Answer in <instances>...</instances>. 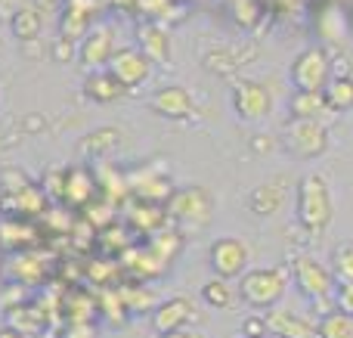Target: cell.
I'll return each instance as SVG.
<instances>
[{"instance_id": "obj_39", "label": "cell", "mask_w": 353, "mask_h": 338, "mask_svg": "<svg viewBox=\"0 0 353 338\" xmlns=\"http://www.w3.org/2000/svg\"><path fill=\"white\" fill-rule=\"evenodd\" d=\"M245 338H276V335H270V332H261V335H245Z\"/></svg>"}, {"instance_id": "obj_22", "label": "cell", "mask_w": 353, "mask_h": 338, "mask_svg": "<svg viewBox=\"0 0 353 338\" xmlns=\"http://www.w3.org/2000/svg\"><path fill=\"white\" fill-rule=\"evenodd\" d=\"M93 177H97V190H99V196L105 199V202H121L124 196H128V180L121 177V174L115 171V168H109V165H103L99 168L97 174H93Z\"/></svg>"}, {"instance_id": "obj_35", "label": "cell", "mask_w": 353, "mask_h": 338, "mask_svg": "<svg viewBox=\"0 0 353 338\" xmlns=\"http://www.w3.org/2000/svg\"><path fill=\"white\" fill-rule=\"evenodd\" d=\"M43 196L62 199V171H50V174H47V186H43Z\"/></svg>"}, {"instance_id": "obj_25", "label": "cell", "mask_w": 353, "mask_h": 338, "mask_svg": "<svg viewBox=\"0 0 353 338\" xmlns=\"http://www.w3.org/2000/svg\"><path fill=\"white\" fill-rule=\"evenodd\" d=\"M10 28L19 41H34L41 34V16L34 6H19L16 12H10Z\"/></svg>"}, {"instance_id": "obj_9", "label": "cell", "mask_w": 353, "mask_h": 338, "mask_svg": "<svg viewBox=\"0 0 353 338\" xmlns=\"http://www.w3.org/2000/svg\"><path fill=\"white\" fill-rule=\"evenodd\" d=\"M288 143L301 159H316L329 149V130L319 124V118H298L288 130Z\"/></svg>"}, {"instance_id": "obj_27", "label": "cell", "mask_w": 353, "mask_h": 338, "mask_svg": "<svg viewBox=\"0 0 353 338\" xmlns=\"http://www.w3.org/2000/svg\"><path fill=\"white\" fill-rule=\"evenodd\" d=\"M201 298H205V301L211 304V308L223 310V308H230V304H232V298H236V292H232L230 279H223V277H214V279H208V283H205V289H201Z\"/></svg>"}, {"instance_id": "obj_18", "label": "cell", "mask_w": 353, "mask_h": 338, "mask_svg": "<svg viewBox=\"0 0 353 338\" xmlns=\"http://www.w3.org/2000/svg\"><path fill=\"white\" fill-rule=\"evenodd\" d=\"M165 217H168V215L161 211V205H159V202H146V199L134 202V205H130V211H128L130 227L140 230V233H146V236H152L155 230H161Z\"/></svg>"}, {"instance_id": "obj_31", "label": "cell", "mask_w": 353, "mask_h": 338, "mask_svg": "<svg viewBox=\"0 0 353 338\" xmlns=\"http://www.w3.org/2000/svg\"><path fill=\"white\" fill-rule=\"evenodd\" d=\"M115 143H118V130H97V134L87 137L81 149L87 155H105L109 149H115Z\"/></svg>"}, {"instance_id": "obj_17", "label": "cell", "mask_w": 353, "mask_h": 338, "mask_svg": "<svg viewBox=\"0 0 353 338\" xmlns=\"http://www.w3.org/2000/svg\"><path fill=\"white\" fill-rule=\"evenodd\" d=\"M3 208L12 211L16 217H34L47 211V196L37 186H22L19 192H3Z\"/></svg>"}, {"instance_id": "obj_38", "label": "cell", "mask_w": 353, "mask_h": 338, "mask_svg": "<svg viewBox=\"0 0 353 338\" xmlns=\"http://www.w3.org/2000/svg\"><path fill=\"white\" fill-rule=\"evenodd\" d=\"M0 338H25V332H19L16 326H6V329H0Z\"/></svg>"}, {"instance_id": "obj_24", "label": "cell", "mask_w": 353, "mask_h": 338, "mask_svg": "<svg viewBox=\"0 0 353 338\" xmlns=\"http://www.w3.org/2000/svg\"><path fill=\"white\" fill-rule=\"evenodd\" d=\"M84 90H87V97L97 99V103H112V99H118L124 93V87L118 84L109 72H97V74H90V78H87Z\"/></svg>"}, {"instance_id": "obj_19", "label": "cell", "mask_w": 353, "mask_h": 338, "mask_svg": "<svg viewBox=\"0 0 353 338\" xmlns=\"http://www.w3.org/2000/svg\"><path fill=\"white\" fill-rule=\"evenodd\" d=\"M316 338H353V317L332 308L316 320Z\"/></svg>"}, {"instance_id": "obj_3", "label": "cell", "mask_w": 353, "mask_h": 338, "mask_svg": "<svg viewBox=\"0 0 353 338\" xmlns=\"http://www.w3.org/2000/svg\"><path fill=\"white\" fill-rule=\"evenodd\" d=\"M288 279H292L288 267H257V270L242 273V279H239V295L254 310L276 308V304L282 301V295H285Z\"/></svg>"}, {"instance_id": "obj_29", "label": "cell", "mask_w": 353, "mask_h": 338, "mask_svg": "<svg viewBox=\"0 0 353 338\" xmlns=\"http://www.w3.org/2000/svg\"><path fill=\"white\" fill-rule=\"evenodd\" d=\"M332 277H335V283L353 279V242H344V246L335 248V258H332Z\"/></svg>"}, {"instance_id": "obj_4", "label": "cell", "mask_w": 353, "mask_h": 338, "mask_svg": "<svg viewBox=\"0 0 353 338\" xmlns=\"http://www.w3.org/2000/svg\"><path fill=\"white\" fill-rule=\"evenodd\" d=\"M165 215L176 217L186 223H205L214 211V196L205 186H186V190H174L165 199Z\"/></svg>"}, {"instance_id": "obj_32", "label": "cell", "mask_w": 353, "mask_h": 338, "mask_svg": "<svg viewBox=\"0 0 353 338\" xmlns=\"http://www.w3.org/2000/svg\"><path fill=\"white\" fill-rule=\"evenodd\" d=\"M99 246L105 248V252H124V248L130 246V233L124 227H109V223H105L103 227V236H99Z\"/></svg>"}, {"instance_id": "obj_1", "label": "cell", "mask_w": 353, "mask_h": 338, "mask_svg": "<svg viewBox=\"0 0 353 338\" xmlns=\"http://www.w3.org/2000/svg\"><path fill=\"white\" fill-rule=\"evenodd\" d=\"M288 273H292L294 286H298L301 295L313 304V310H316L319 317L335 308V277H332L329 267H323L316 258H310V255H298Z\"/></svg>"}, {"instance_id": "obj_20", "label": "cell", "mask_w": 353, "mask_h": 338, "mask_svg": "<svg viewBox=\"0 0 353 338\" xmlns=\"http://www.w3.org/2000/svg\"><path fill=\"white\" fill-rule=\"evenodd\" d=\"M323 99H325V109H332V112H350L353 109V78L325 81Z\"/></svg>"}, {"instance_id": "obj_5", "label": "cell", "mask_w": 353, "mask_h": 338, "mask_svg": "<svg viewBox=\"0 0 353 338\" xmlns=\"http://www.w3.org/2000/svg\"><path fill=\"white\" fill-rule=\"evenodd\" d=\"M105 66H109V74L124 87V90L146 84L149 74H152V59H149L143 50H134V47L112 53Z\"/></svg>"}, {"instance_id": "obj_13", "label": "cell", "mask_w": 353, "mask_h": 338, "mask_svg": "<svg viewBox=\"0 0 353 338\" xmlns=\"http://www.w3.org/2000/svg\"><path fill=\"white\" fill-rule=\"evenodd\" d=\"M152 109L159 112L161 118H174V121H180V118H189L192 115V93L186 90V87H161L159 93H152Z\"/></svg>"}, {"instance_id": "obj_37", "label": "cell", "mask_w": 353, "mask_h": 338, "mask_svg": "<svg viewBox=\"0 0 353 338\" xmlns=\"http://www.w3.org/2000/svg\"><path fill=\"white\" fill-rule=\"evenodd\" d=\"M159 338H199V332L186 326H176V329H168V332H159Z\"/></svg>"}, {"instance_id": "obj_23", "label": "cell", "mask_w": 353, "mask_h": 338, "mask_svg": "<svg viewBox=\"0 0 353 338\" xmlns=\"http://www.w3.org/2000/svg\"><path fill=\"white\" fill-rule=\"evenodd\" d=\"M294 118H319L325 109V99H323V90H294L292 103H288Z\"/></svg>"}, {"instance_id": "obj_14", "label": "cell", "mask_w": 353, "mask_h": 338, "mask_svg": "<svg viewBox=\"0 0 353 338\" xmlns=\"http://www.w3.org/2000/svg\"><path fill=\"white\" fill-rule=\"evenodd\" d=\"M37 242V227L22 217H3L0 221V252H25Z\"/></svg>"}, {"instance_id": "obj_6", "label": "cell", "mask_w": 353, "mask_h": 338, "mask_svg": "<svg viewBox=\"0 0 353 338\" xmlns=\"http://www.w3.org/2000/svg\"><path fill=\"white\" fill-rule=\"evenodd\" d=\"M208 261H211L217 277L236 279V277H242L245 267H248V246H245L242 239H236V236H223V239H217L211 246Z\"/></svg>"}, {"instance_id": "obj_10", "label": "cell", "mask_w": 353, "mask_h": 338, "mask_svg": "<svg viewBox=\"0 0 353 338\" xmlns=\"http://www.w3.org/2000/svg\"><path fill=\"white\" fill-rule=\"evenodd\" d=\"M263 329L276 338H316V320L301 317L294 310H279V308H267Z\"/></svg>"}, {"instance_id": "obj_11", "label": "cell", "mask_w": 353, "mask_h": 338, "mask_svg": "<svg viewBox=\"0 0 353 338\" xmlns=\"http://www.w3.org/2000/svg\"><path fill=\"white\" fill-rule=\"evenodd\" d=\"M128 190L137 192V199H146V202H159L161 205L174 192V186H171V180H168V174L155 165V168H140L137 174H130Z\"/></svg>"}, {"instance_id": "obj_16", "label": "cell", "mask_w": 353, "mask_h": 338, "mask_svg": "<svg viewBox=\"0 0 353 338\" xmlns=\"http://www.w3.org/2000/svg\"><path fill=\"white\" fill-rule=\"evenodd\" d=\"M189 320H192V301H189V298H168L159 308H152L155 332H168V329L186 326Z\"/></svg>"}, {"instance_id": "obj_30", "label": "cell", "mask_w": 353, "mask_h": 338, "mask_svg": "<svg viewBox=\"0 0 353 338\" xmlns=\"http://www.w3.org/2000/svg\"><path fill=\"white\" fill-rule=\"evenodd\" d=\"M149 248L168 264L174 258V252L180 248V239H176V233H171V230H155L152 239H149Z\"/></svg>"}, {"instance_id": "obj_12", "label": "cell", "mask_w": 353, "mask_h": 338, "mask_svg": "<svg viewBox=\"0 0 353 338\" xmlns=\"http://www.w3.org/2000/svg\"><path fill=\"white\" fill-rule=\"evenodd\" d=\"M99 190H97V177H93V171H87V168H72V171L62 174V199H65L68 205H87L90 199H97Z\"/></svg>"}, {"instance_id": "obj_2", "label": "cell", "mask_w": 353, "mask_h": 338, "mask_svg": "<svg viewBox=\"0 0 353 338\" xmlns=\"http://www.w3.org/2000/svg\"><path fill=\"white\" fill-rule=\"evenodd\" d=\"M332 190L323 174H304L298 180V221L307 233H323L332 221Z\"/></svg>"}, {"instance_id": "obj_28", "label": "cell", "mask_w": 353, "mask_h": 338, "mask_svg": "<svg viewBox=\"0 0 353 338\" xmlns=\"http://www.w3.org/2000/svg\"><path fill=\"white\" fill-rule=\"evenodd\" d=\"M282 205V190H273V186H257L254 192H251V208H254V215H276Z\"/></svg>"}, {"instance_id": "obj_36", "label": "cell", "mask_w": 353, "mask_h": 338, "mask_svg": "<svg viewBox=\"0 0 353 338\" xmlns=\"http://www.w3.org/2000/svg\"><path fill=\"white\" fill-rule=\"evenodd\" d=\"M261 332H267V329H263V317H261V310H257V317H248V320L242 323V335H261Z\"/></svg>"}, {"instance_id": "obj_34", "label": "cell", "mask_w": 353, "mask_h": 338, "mask_svg": "<svg viewBox=\"0 0 353 338\" xmlns=\"http://www.w3.org/2000/svg\"><path fill=\"white\" fill-rule=\"evenodd\" d=\"M0 186H3V192H19L22 186H28V177L22 171H3L0 174Z\"/></svg>"}, {"instance_id": "obj_21", "label": "cell", "mask_w": 353, "mask_h": 338, "mask_svg": "<svg viewBox=\"0 0 353 338\" xmlns=\"http://www.w3.org/2000/svg\"><path fill=\"white\" fill-rule=\"evenodd\" d=\"M6 273H10L16 283H41L43 279V258H37V255H19L10 261V267H6Z\"/></svg>"}, {"instance_id": "obj_33", "label": "cell", "mask_w": 353, "mask_h": 338, "mask_svg": "<svg viewBox=\"0 0 353 338\" xmlns=\"http://www.w3.org/2000/svg\"><path fill=\"white\" fill-rule=\"evenodd\" d=\"M335 308L353 317V279H344L335 286Z\"/></svg>"}, {"instance_id": "obj_8", "label": "cell", "mask_w": 353, "mask_h": 338, "mask_svg": "<svg viewBox=\"0 0 353 338\" xmlns=\"http://www.w3.org/2000/svg\"><path fill=\"white\" fill-rule=\"evenodd\" d=\"M325 81H329V59H325V53L316 47L304 50L292 66V84L298 90H323Z\"/></svg>"}, {"instance_id": "obj_15", "label": "cell", "mask_w": 353, "mask_h": 338, "mask_svg": "<svg viewBox=\"0 0 353 338\" xmlns=\"http://www.w3.org/2000/svg\"><path fill=\"white\" fill-rule=\"evenodd\" d=\"M112 56V31L109 28H93L84 31L78 47V59L84 62L87 68H103Z\"/></svg>"}, {"instance_id": "obj_26", "label": "cell", "mask_w": 353, "mask_h": 338, "mask_svg": "<svg viewBox=\"0 0 353 338\" xmlns=\"http://www.w3.org/2000/svg\"><path fill=\"white\" fill-rule=\"evenodd\" d=\"M143 34V53L149 56L152 62H168V56H171V43H168V34L161 25H146V28L140 31Z\"/></svg>"}, {"instance_id": "obj_7", "label": "cell", "mask_w": 353, "mask_h": 338, "mask_svg": "<svg viewBox=\"0 0 353 338\" xmlns=\"http://www.w3.org/2000/svg\"><path fill=\"white\" fill-rule=\"evenodd\" d=\"M232 109H236V115L242 118V121H261V118H267L270 109H273V97H270V90L263 84H257V81H239V84L232 87Z\"/></svg>"}]
</instances>
